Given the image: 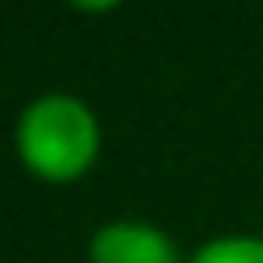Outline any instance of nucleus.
<instances>
[{"label": "nucleus", "instance_id": "f257e3e1", "mask_svg": "<svg viewBox=\"0 0 263 263\" xmlns=\"http://www.w3.org/2000/svg\"><path fill=\"white\" fill-rule=\"evenodd\" d=\"M13 149L35 180L75 184L101 158V123L84 97L44 92L22 105L13 123Z\"/></svg>", "mask_w": 263, "mask_h": 263}, {"label": "nucleus", "instance_id": "f03ea898", "mask_svg": "<svg viewBox=\"0 0 263 263\" xmlns=\"http://www.w3.org/2000/svg\"><path fill=\"white\" fill-rule=\"evenodd\" d=\"M88 263H189L180 241L145 219H110L88 241Z\"/></svg>", "mask_w": 263, "mask_h": 263}, {"label": "nucleus", "instance_id": "7ed1b4c3", "mask_svg": "<svg viewBox=\"0 0 263 263\" xmlns=\"http://www.w3.org/2000/svg\"><path fill=\"white\" fill-rule=\"evenodd\" d=\"M189 263H263V233H219L197 246Z\"/></svg>", "mask_w": 263, "mask_h": 263}]
</instances>
